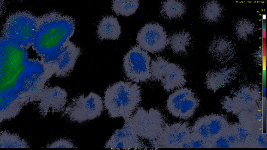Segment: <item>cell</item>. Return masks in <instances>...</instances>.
<instances>
[{"label":"cell","mask_w":267,"mask_h":150,"mask_svg":"<svg viewBox=\"0 0 267 150\" xmlns=\"http://www.w3.org/2000/svg\"><path fill=\"white\" fill-rule=\"evenodd\" d=\"M191 134V128L187 122H179L172 124H165L160 137L161 143L165 147L180 148Z\"/></svg>","instance_id":"30bf717a"},{"label":"cell","mask_w":267,"mask_h":150,"mask_svg":"<svg viewBox=\"0 0 267 150\" xmlns=\"http://www.w3.org/2000/svg\"><path fill=\"white\" fill-rule=\"evenodd\" d=\"M103 102L100 96L93 92L88 95H80L74 97L71 103L62 111V116L78 123L94 119L103 111Z\"/></svg>","instance_id":"5b68a950"},{"label":"cell","mask_w":267,"mask_h":150,"mask_svg":"<svg viewBox=\"0 0 267 150\" xmlns=\"http://www.w3.org/2000/svg\"><path fill=\"white\" fill-rule=\"evenodd\" d=\"M192 38L189 33L184 30L174 31L168 38V44L175 53L185 52L191 45Z\"/></svg>","instance_id":"5bb4252c"},{"label":"cell","mask_w":267,"mask_h":150,"mask_svg":"<svg viewBox=\"0 0 267 150\" xmlns=\"http://www.w3.org/2000/svg\"><path fill=\"white\" fill-rule=\"evenodd\" d=\"M192 90L186 88H181L171 94L167 101L166 107L168 112L173 116L178 117L182 101Z\"/></svg>","instance_id":"e0dca14e"},{"label":"cell","mask_w":267,"mask_h":150,"mask_svg":"<svg viewBox=\"0 0 267 150\" xmlns=\"http://www.w3.org/2000/svg\"><path fill=\"white\" fill-rule=\"evenodd\" d=\"M81 53L80 48L73 43L64 51L56 61L58 71L57 76L62 77L69 76Z\"/></svg>","instance_id":"8fae6325"},{"label":"cell","mask_w":267,"mask_h":150,"mask_svg":"<svg viewBox=\"0 0 267 150\" xmlns=\"http://www.w3.org/2000/svg\"><path fill=\"white\" fill-rule=\"evenodd\" d=\"M1 93L14 91L26 69L27 52L23 47L5 38L0 40Z\"/></svg>","instance_id":"7a4b0ae2"},{"label":"cell","mask_w":267,"mask_h":150,"mask_svg":"<svg viewBox=\"0 0 267 150\" xmlns=\"http://www.w3.org/2000/svg\"><path fill=\"white\" fill-rule=\"evenodd\" d=\"M139 5L138 0H115L112 1V8L117 15L128 16L134 13Z\"/></svg>","instance_id":"ffe728a7"},{"label":"cell","mask_w":267,"mask_h":150,"mask_svg":"<svg viewBox=\"0 0 267 150\" xmlns=\"http://www.w3.org/2000/svg\"><path fill=\"white\" fill-rule=\"evenodd\" d=\"M207 126L209 138H211L218 133L221 127L220 123L212 115L206 116Z\"/></svg>","instance_id":"cb8c5ba5"},{"label":"cell","mask_w":267,"mask_h":150,"mask_svg":"<svg viewBox=\"0 0 267 150\" xmlns=\"http://www.w3.org/2000/svg\"><path fill=\"white\" fill-rule=\"evenodd\" d=\"M49 148H73L76 147L74 144L69 140L63 139H60L48 145L46 147Z\"/></svg>","instance_id":"d4e9b609"},{"label":"cell","mask_w":267,"mask_h":150,"mask_svg":"<svg viewBox=\"0 0 267 150\" xmlns=\"http://www.w3.org/2000/svg\"><path fill=\"white\" fill-rule=\"evenodd\" d=\"M199 103V99L192 91L182 101L179 117L184 120L191 118L198 107Z\"/></svg>","instance_id":"ac0fdd59"},{"label":"cell","mask_w":267,"mask_h":150,"mask_svg":"<svg viewBox=\"0 0 267 150\" xmlns=\"http://www.w3.org/2000/svg\"><path fill=\"white\" fill-rule=\"evenodd\" d=\"M137 109L131 118V124L137 134L148 139L160 138L163 120L158 110L151 109L146 111L142 108Z\"/></svg>","instance_id":"ba28073f"},{"label":"cell","mask_w":267,"mask_h":150,"mask_svg":"<svg viewBox=\"0 0 267 150\" xmlns=\"http://www.w3.org/2000/svg\"><path fill=\"white\" fill-rule=\"evenodd\" d=\"M141 88L136 83L120 81L109 86L104 93L103 103L113 118L130 117L142 100Z\"/></svg>","instance_id":"3957f363"},{"label":"cell","mask_w":267,"mask_h":150,"mask_svg":"<svg viewBox=\"0 0 267 150\" xmlns=\"http://www.w3.org/2000/svg\"><path fill=\"white\" fill-rule=\"evenodd\" d=\"M38 19L25 11L15 12L7 19L2 30V36L24 47L33 44Z\"/></svg>","instance_id":"277c9868"},{"label":"cell","mask_w":267,"mask_h":150,"mask_svg":"<svg viewBox=\"0 0 267 150\" xmlns=\"http://www.w3.org/2000/svg\"><path fill=\"white\" fill-rule=\"evenodd\" d=\"M236 28L237 35L243 40H247L250 38L255 31L254 25L246 20L241 21L238 23Z\"/></svg>","instance_id":"7402d4cb"},{"label":"cell","mask_w":267,"mask_h":150,"mask_svg":"<svg viewBox=\"0 0 267 150\" xmlns=\"http://www.w3.org/2000/svg\"><path fill=\"white\" fill-rule=\"evenodd\" d=\"M192 135L200 139L207 141L209 139L206 116L199 118L191 128Z\"/></svg>","instance_id":"44dd1931"},{"label":"cell","mask_w":267,"mask_h":150,"mask_svg":"<svg viewBox=\"0 0 267 150\" xmlns=\"http://www.w3.org/2000/svg\"><path fill=\"white\" fill-rule=\"evenodd\" d=\"M121 32V26L117 18L111 15L102 18L98 23L96 30L98 38L100 40L118 39Z\"/></svg>","instance_id":"7c38bea8"},{"label":"cell","mask_w":267,"mask_h":150,"mask_svg":"<svg viewBox=\"0 0 267 150\" xmlns=\"http://www.w3.org/2000/svg\"><path fill=\"white\" fill-rule=\"evenodd\" d=\"M207 142L194 136L191 133L189 139L181 145L180 148H205Z\"/></svg>","instance_id":"603a6c76"},{"label":"cell","mask_w":267,"mask_h":150,"mask_svg":"<svg viewBox=\"0 0 267 150\" xmlns=\"http://www.w3.org/2000/svg\"><path fill=\"white\" fill-rule=\"evenodd\" d=\"M148 52L138 45L131 47L123 58V68L127 77L137 83L145 82L152 77Z\"/></svg>","instance_id":"52a82bcc"},{"label":"cell","mask_w":267,"mask_h":150,"mask_svg":"<svg viewBox=\"0 0 267 150\" xmlns=\"http://www.w3.org/2000/svg\"><path fill=\"white\" fill-rule=\"evenodd\" d=\"M0 148H30L27 142L18 135L1 130Z\"/></svg>","instance_id":"d6986e66"},{"label":"cell","mask_w":267,"mask_h":150,"mask_svg":"<svg viewBox=\"0 0 267 150\" xmlns=\"http://www.w3.org/2000/svg\"><path fill=\"white\" fill-rule=\"evenodd\" d=\"M50 102L41 115L45 116L50 113L62 111L67 102L68 93L64 89L58 86L54 87L51 93Z\"/></svg>","instance_id":"9a60e30c"},{"label":"cell","mask_w":267,"mask_h":150,"mask_svg":"<svg viewBox=\"0 0 267 150\" xmlns=\"http://www.w3.org/2000/svg\"><path fill=\"white\" fill-rule=\"evenodd\" d=\"M199 11L201 18L209 23H215L219 20L222 13L221 5L215 1H208L202 3Z\"/></svg>","instance_id":"2e32d148"},{"label":"cell","mask_w":267,"mask_h":150,"mask_svg":"<svg viewBox=\"0 0 267 150\" xmlns=\"http://www.w3.org/2000/svg\"><path fill=\"white\" fill-rule=\"evenodd\" d=\"M136 40L141 47L152 53L160 51L168 44L166 32L157 23H149L143 26L137 34Z\"/></svg>","instance_id":"9c48e42d"},{"label":"cell","mask_w":267,"mask_h":150,"mask_svg":"<svg viewBox=\"0 0 267 150\" xmlns=\"http://www.w3.org/2000/svg\"><path fill=\"white\" fill-rule=\"evenodd\" d=\"M150 70L152 77L160 82L167 92L183 87L187 82L184 69L162 56L151 61Z\"/></svg>","instance_id":"8992f818"},{"label":"cell","mask_w":267,"mask_h":150,"mask_svg":"<svg viewBox=\"0 0 267 150\" xmlns=\"http://www.w3.org/2000/svg\"><path fill=\"white\" fill-rule=\"evenodd\" d=\"M186 7L182 1L168 0L162 2L160 5V12L164 18L169 20L180 19L184 15Z\"/></svg>","instance_id":"4fadbf2b"},{"label":"cell","mask_w":267,"mask_h":150,"mask_svg":"<svg viewBox=\"0 0 267 150\" xmlns=\"http://www.w3.org/2000/svg\"><path fill=\"white\" fill-rule=\"evenodd\" d=\"M75 23L71 16L53 12L38 19L34 48L40 54L53 55L61 51L74 34Z\"/></svg>","instance_id":"6da1fadb"}]
</instances>
